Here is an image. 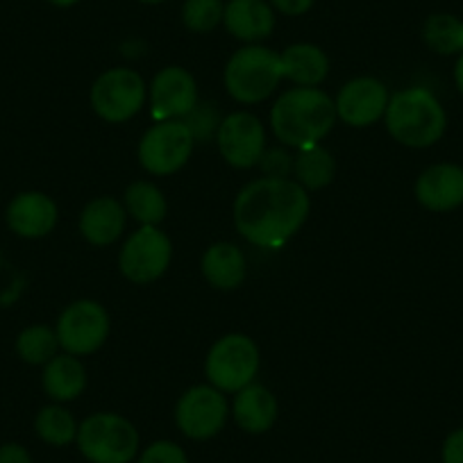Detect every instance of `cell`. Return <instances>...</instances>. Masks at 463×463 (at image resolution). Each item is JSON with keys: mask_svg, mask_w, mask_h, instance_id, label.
Returning a JSON list of instances; mask_svg holds the SVG:
<instances>
[{"mask_svg": "<svg viewBox=\"0 0 463 463\" xmlns=\"http://www.w3.org/2000/svg\"><path fill=\"white\" fill-rule=\"evenodd\" d=\"M309 207L307 189L296 180L260 177L239 191L232 216L246 241L266 250H278L300 232Z\"/></svg>", "mask_w": 463, "mask_h": 463, "instance_id": "1", "label": "cell"}, {"mask_svg": "<svg viewBox=\"0 0 463 463\" xmlns=\"http://www.w3.org/2000/svg\"><path fill=\"white\" fill-rule=\"evenodd\" d=\"M336 123L334 100L318 87H296L278 98L270 109V128L278 141L291 148L318 146Z\"/></svg>", "mask_w": 463, "mask_h": 463, "instance_id": "2", "label": "cell"}, {"mask_svg": "<svg viewBox=\"0 0 463 463\" xmlns=\"http://www.w3.org/2000/svg\"><path fill=\"white\" fill-rule=\"evenodd\" d=\"M384 121L389 135L407 148H430L448 130L445 107L425 87H409L391 96Z\"/></svg>", "mask_w": 463, "mask_h": 463, "instance_id": "3", "label": "cell"}, {"mask_svg": "<svg viewBox=\"0 0 463 463\" xmlns=\"http://www.w3.org/2000/svg\"><path fill=\"white\" fill-rule=\"evenodd\" d=\"M225 89L241 105H257L269 100L282 82V57L260 43H248L239 48L227 60Z\"/></svg>", "mask_w": 463, "mask_h": 463, "instance_id": "4", "label": "cell"}, {"mask_svg": "<svg viewBox=\"0 0 463 463\" xmlns=\"http://www.w3.org/2000/svg\"><path fill=\"white\" fill-rule=\"evenodd\" d=\"M80 454L89 463H132L139 457V431L118 413H93L78 427Z\"/></svg>", "mask_w": 463, "mask_h": 463, "instance_id": "5", "label": "cell"}, {"mask_svg": "<svg viewBox=\"0 0 463 463\" xmlns=\"http://www.w3.org/2000/svg\"><path fill=\"white\" fill-rule=\"evenodd\" d=\"M209 384L222 393H239L260 373V347L246 334H227L212 345L204 362Z\"/></svg>", "mask_w": 463, "mask_h": 463, "instance_id": "6", "label": "cell"}, {"mask_svg": "<svg viewBox=\"0 0 463 463\" xmlns=\"http://www.w3.org/2000/svg\"><path fill=\"white\" fill-rule=\"evenodd\" d=\"M146 102V82L135 69L116 66L98 75L91 87L93 111L107 123H126Z\"/></svg>", "mask_w": 463, "mask_h": 463, "instance_id": "7", "label": "cell"}, {"mask_svg": "<svg viewBox=\"0 0 463 463\" xmlns=\"http://www.w3.org/2000/svg\"><path fill=\"white\" fill-rule=\"evenodd\" d=\"M195 137L182 118L157 121L139 141V162L153 175H173L191 159Z\"/></svg>", "mask_w": 463, "mask_h": 463, "instance_id": "8", "label": "cell"}, {"mask_svg": "<svg viewBox=\"0 0 463 463\" xmlns=\"http://www.w3.org/2000/svg\"><path fill=\"white\" fill-rule=\"evenodd\" d=\"M55 334L64 353L75 357L93 354L109 336V314L100 302L78 300L61 311Z\"/></svg>", "mask_w": 463, "mask_h": 463, "instance_id": "9", "label": "cell"}, {"mask_svg": "<svg viewBox=\"0 0 463 463\" xmlns=\"http://www.w3.org/2000/svg\"><path fill=\"white\" fill-rule=\"evenodd\" d=\"M230 418L225 393L212 384L191 386L175 407L177 430L191 440H209L221 434Z\"/></svg>", "mask_w": 463, "mask_h": 463, "instance_id": "10", "label": "cell"}, {"mask_svg": "<svg viewBox=\"0 0 463 463\" xmlns=\"http://www.w3.org/2000/svg\"><path fill=\"white\" fill-rule=\"evenodd\" d=\"M171 239L155 225H141L123 243L118 266L121 273L135 284H150L162 278L171 266Z\"/></svg>", "mask_w": 463, "mask_h": 463, "instance_id": "11", "label": "cell"}, {"mask_svg": "<svg viewBox=\"0 0 463 463\" xmlns=\"http://www.w3.org/2000/svg\"><path fill=\"white\" fill-rule=\"evenodd\" d=\"M216 141L230 166L252 168L266 153V128L250 111H234L221 121Z\"/></svg>", "mask_w": 463, "mask_h": 463, "instance_id": "12", "label": "cell"}, {"mask_svg": "<svg viewBox=\"0 0 463 463\" xmlns=\"http://www.w3.org/2000/svg\"><path fill=\"white\" fill-rule=\"evenodd\" d=\"M389 89L377 78H354L343 84L334 107L336 118L350 128H368L386 114L389 107Z\"/></svg>", "mask_w": 463, "mask_h": 463, "instance_id": "13", "label": "cell"}, {"mask_svg": "<svg viewBox=\"0 0 463 463\" xmlns=\"http://www.w3.org/2000/svg\"><path fill=\"white\" fill-rule=\"evenodd\" d=\"M198 105L195 78L182 66H166L150 84V107L157 121L186 118Z\"/></svg>", "mask_w": 463, "mask_h": 463, "instance_id": "14", "label": "cell"}, {"mask_svg": "<svg viewBox=\"0 0 463 463\" xmlns=\"http://www.w3.org/2000/svg\"><path fill=\"white\" fill-rule=\"evenodd\" d=\"M416 200L434 213H448L461 207L463 166L443 162L425 168L416 180Z\"/></svg>", "mask_w": 463, "mask_h": 463, "instance_id": "15", "label": "cell"}, {"mask_svg": "<svg viewBox=\"0 0 463 463\" xmlns=\"http://www.w3.org/2000/svg\"><path fill=\"white\" fill-rule=\"evenodd\" d=\"M57 204L42 191H24L7 204L5 221L16 237L42 239L57 225Z\"/></svg>", "mask_w": 463, "mask_h": 463, "instance_id": "16", "label": "cell"}, {"mask_svg": "<svg viewBox=\"0 0 463 463\" xmlns=\"http://www.w3.org/2000/svg\"><path fill=\"white\" fill-rule=\"evenodd\" d=\"M222 25L239 42H264L275 30V10L269 0H227Z\"/></svg>", "mask_w": 463, "mask_h": 463, "instance_id": "17", "label": "cell"}, {"mask_svg": "<svg viewBox=\"0 0 463 463\" xmlns=\"http://www.w3.org/2000/svg\"><path fill=\"white\" fill-rule=\"evenodd\" d=\"M128 212L123 203L102 195L91 200L80 213V232L93 246H111L126 230Z\"/></svg>", "mask_w": 463, "mask_h": 463, "instance_id": "18", "label": "cell"}, {"mask_svg": "<svg viewBox=\"0 0 463 463\" xmlns=\"http://www.w3.org/2000/svg\"><path fill=\"white\" fill-rule=\"evenodd\" d=\"M232 418L248 434H266L278 420V400L266 386L250 384L234 395Z\"/></svg>", "mask_w": 463, "mask_h": 463, "instance_id": "19", "label": "cell"}, {"mask_svg": "<svg viewBox=\"0 0 463 463\" xmlns=\"http://www.w3.org/2000/svg\"><path fill=\"white\" fill-rule=\"evenodd\" d=\"M203 275L213 288L221 291H234L246 282L248 261L246 255L234 243H213L203 255Z\"/></svg>", "mask_w": 463, "mask_h": 463, "instance_id": "20", "label": "cell"}, {"mask_svg": "<svg viewBox=\"0 0 463 463\" xmlns=\"http://www.w3.org/2000/svg\"><path fill=\"white\" fill-rule=\"evenodd\" d=\"M43 391L55 402H71L87 389V368L75 354H57L43 366Z\"/></svg>", "mask_w": 463, "mask_h": 463, "instance_id": "21", "label": "cell"}, {"mask_svg": "<svg viewBox=\"0 0 463 463\" xmlns=\"http://www.w3.org/2000/svg\"><path fill=\"white\" fill-rule=\"evenodd\" d=\"M279 57H282L284 78L298 87H318L329 73L327 55L314 43H293L279 52Z\"/></svg>", "mask_w": 463, "mask_h": 463, "instance_id": "22", "label": "cell"}, {"mask_svg": "<svg viewBox=\"0 0 463 463\" xmlns=\"http://www.w3.org/2000/svg\"><path fill=\"white\" fill-rule=\"evenodd\" d=\"M293 175L296 182L307 191H318L327 186L336 175V162L332 153L325 150L323 146H309L293 157Z\"/></svg>", "mask_w": 463, "mask_h": 463, "instance_id": "23", "label": "cell"}, {"mask_svg": "<svg viewBox=\"0 0 463 463\" xmlns=\"http://www.w3.org/2000/svg\"><path fill=\"white\" fill-rule=\"evenodd\" d=\"M123 207L130 213L135 221H139L141 225H155L164 221L166 216V198L159 191V186H155L153 182H132L126 189V195H123Z\"/></svg>", "mask_w": 463, "mask_h": 463, "instance_id": "24", "label": "cell"}, {"mask_svg": "<svg viewBox=\"0 0 463 463\" xmlns=\"http://www.w3.org/2000/svg\"><path fill=\"white\" fill-rule=\"evenodd\" d=\"M78 427L73 413L60 404H48L34 418V430H37L39 439L48 445H57V448L73 443L78 439Z\"/></svg>", "mask_w": 463, "mask_h": 463, "instance_id": "25", "label": "cell"}, {"mask_svg": "<svg viewBox=\"0 0 463 463\" xmlns=\"http://www.w3.org/2000/svg\"><path fill=\"white\" fill-rule=\"evenodd\" d=\"M422 39L439 55H461L463 52V21L452 14H434L425 21Z\"/></svg>", "mask_w": 463, "mask_h": 463, "instance_id": "26", "label": "cell"}, {"mask_svg": "<svg viewBox=\"0 0 463 463\" xmlns=\"http://www.w3.org/2000/svg\"><path fill=\"white\" fill-rule=\"evenodd\" d=\"M57 350H60V341H57L55 329L46 325L25 327L16 336V354L33 366H46L52 357H57Z\"/></svg>", "mask_w": 463, "mask_h": 463, "instance_id": "27", "label": "cell"}, {"mask_svg": "<svg viewBox=\"0 0 463 463\" xmlns=\"http://www.w3.org/2000/svg\"><path fill=\"white\" fill-rule=\"evenodd\" d=\"M225 3L222 0H184L182 5V24L191 33H212L222 24Z\"/></svg>", "mask_w": 463, "mask_h": 463, "instance_id": "28", "label": "cell"}, {"mask_svg": "<svg viewBox=\"0 0 463 463\" xmlns=\"http://www.w3.org/2000/svg\"><path fill=\"white\" fill-rule=\"evenodd\" d=\"M137 463H189V458L173 440H155L137 457Z\"/></svg>", "mask_w": 463, "mask_h": 463, "instance_id": "29", "label": "cell"}, {"mask_svg": "<svg viewBox=\"0 0 463 463\" xmlns=\"http://www.w3.org/2000/svg\"><path fill=\"white\" fill-rule=\"evenodd\" d=\"M184 123L189 126L195 141L209 139L213 132H218V126H221V121L216 118V111H212L209 105H195V109L186 116Z\"/></svg>", "mask_w": 463, "mask_h": 463, "instance_id": "30", "label": "cell"}, {"mask_svg": "<svg viewBox=\"0 0 463 463\" xmlns=\"http://www.w3.org/2000/svg\"><path fill=\"white\" fill-rule=\"evenodd\" d=\"M260 164L266 177H287L288 171H293V159L284 150H269Z\"/></svg>", "mask_w": 463, "mask_h": 463, "instance_id": "31", "label": "cell"}, {"mask_svg": "<svg viewBox=\"0 0 463 463\" xmlns=\"http://www.w3.org/2000/svg\"><path fill=\"white\" fill-rule=\"evenodd\" d=\"M440 461L443 463H463V427L449 431L448 439L440 448Z\"/></svg>", "mask_w": 463, "mask_h": 463, "instance_id": "32", "label": "cell"}, {"mask_svg": "<svg viewBox=\"0 0 463 463\" xmlns=\"http://www.w3.org/2000/svg\"><path fill=\"white\" fill-rule=\"evenodd\" d=\"M270 7L287 16H300L305 12L311 10L314 0H269Z\"/></svg>", "mask_w": 463, "mask_h": 463, "instance_id": "33", "label": "cell"}, {"mask_svg": "<svg viewBox=\"0 0 463 463\" xmlns=\"http://www.w3.org/2000/svg\"><path fill=\"white\" fill-rule=\"evenodd\" d=\"M0 463H33L28 449L19 443L0 445Z\"/></svg>", "mask_w": 463, "mask_h": 463, "instance_id": "34", "label": "cell"}, {"mask_svg": "<svg viewBox=\"0 0 463 463\" xmlns=\"http://www.w3.org/2000/svg\"><path fill=\"white\" fill-rule=\"evenodd\" d=\"M454 84H457L458 93L463 96V52L457 57V64H454Z\"/></svg>", "mask_w": 463, "mask_h": 463, "instance_id": "35", "label": "cell"}, {"mask_svg": "<svg viewBox=\"0 0 463 463\" xmlns=\"http://www.w3.org/2000/svg\"><path fill=\"white\" fill-rule=\"evenodd\" d=\"M46 3H51V5H55V7H73V5H78L80 0H46Z\"/></svg>", "mask_w": 463, "mask_h": 463, "instance_id": "36", "label": "cell"}, {"mask_svg": "<svg viewBox=\"0 0 463 463\" xmlns=\"http://www.w3.org/2000/svg\"><path fill=\"white\" fill-rule=\"evenodd\" d=\"M144 5H159V3H166V0H139Z\"/></svg>", "mask_w": 463, "mask_h": 463, "instance_id": "37", "label": "cell"}]
</instances>
